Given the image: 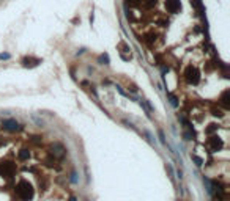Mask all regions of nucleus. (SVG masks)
I'll return each instance as SVG.
<instances>
[{
  "mask_svg": "<svg viewBox=\"0 0 230 201\" xmlns=\"http://www.w3.org/2000/svg\"><path fill=\"white\" fill-rule=\"evenodd\" d=\"M166 7H167V10H169L170 13H175L178 8H180V2H178V0H167V2H166Z\"/></svg>",
  "mask_w": 230,
  "mask_h": 201,
  "instance_id": "obj_5",
  "label": "nucleus"
},
{
  "mask_svg": "<svg viewBox=\"0 0 230 201\" xmlns=\"http://www.w3.org/2000/svg\"><path fill=\"white\" fill-rule=\"evenodd\" d=\"M14 171V165L11 162H5L2 163V167H0V174L2 176H11Z\"/></svg>",
  "mask_w": 230,
  "mask_h": 201,
  "instance_id": "obj_4",
  "label": "nucleus"
},
{
  "mask_svg": "<svg viewBox=\"0 0 230 201\" xmlns=\"http://www.w3.org/2000/svg\"><path fill=\"white\" fill-rule=\"evenodd\" d=\"M10 58V54H0V60H8Z\"/></svg>",
  "mask_w": 230,
  "mask_h": 201,
  "instance_id": "obj_10",
  "label": "nucleus"
},
{
  "mask_svg": "<svg viewBox=\"0 0 230 201\" xmlns=\"http://www.w3.org/2000/svg\"><path fill=\"white\" fill-rule=\"evenodd\" d=\"M192 159L197 162V165H202V163H203V160H202L200 157H197V156H192Z\"/></svg>",
  "mask_w": 230,
  "mask_h": 201,
  "instance_id": "obj_9",
  "label": "nucleus"
},
{
  "mask_svg": "<svg viewBox=\"0 0 230 201\" xmlns=\"http://www.w3.org/2000/svg\"><path fill=\"white\" fill-rule=\"evenodd\" d=\"M29 157H30V153H29L27 149H22L21 153H19V159L21 160H25V159H29Z\"/></svg>",
  "mask_w": 230,
  "mask_h": 201,
  "instance_id": "obj_7",
  "label": "nucleus"
},
{
  "mask_svg": "<svg viewBox=\"0 0 230 201\" xmlns=\"http://www.w3.org/2000/svg\"><path fill=\"white\" fill-rule=\"evenodd\" d=\"M185 77H186V80H188L189 83L197 85V83L200 82V72H199V69H197V68L189 66V68L186 69V72H185Z\"/></svg>",
  "mask_w": 230,
  "mask_h": 201,
  "instance_id": "obj_2",
  "label": "nucleus"
},
{
  "mask_svg": "<svg viewBox=\"0 0 230 201\" xmlns=\"http://www.w3.org/2000/svg\"><path fill=\"white\" fill-rule=\"evenodd\" d=\"M16 193H17V196L22 199V201H29V199H32L33 198V187H32V184L30 182H27V181H21L19 184H17V187H16Z\"/></svg>",
  "mask_w": 230,
  "mask_h": 201,
  "instance_id": "obj_1",
  "label": "nucleus"
},
{
  "mask_svg": "<svg viewBox=\"0 0 230 201\" xmlns=\"http://www.w3.org/2000/svg\"><path fill=\"white\" fill-rule=\"evenodd\" d=\"M167 96L170 97V102H172V105H173V107H176V97H175L172 93H167Z\"/></svg>",
  "mask_w": 230,
  "mask_h": 201,
  "instance_id": "obj_8",
  "label": "nucleus"
},
{
  "mask_svg": "<svg viewBox=\"0 0 230 201\" xmlns=\"http://www.w3.org/2000/svg\"><path fill=\"white\" fill-rule=\"evenodd\" d=\"M210 143H211V146H213V151H218V149H221L222 148V140L219 138V137H213L211 140H210Z\"/></svg>",
  "mask_w": 230,
  "mask_h": 201,
  "instance_id": "obj_6",
  "label": "nucleus"
},
{
  "mask_svg": "<svg viewBox=\"0 0 230 201\" xmlns=\"http://www.w3.org/2000/svg\"><path fill=\"white\" fill-rule=\"evenodd\" d=\"M3 129L5 131H10V132H16L21 129V126L17 124L16 119H5L3 121Z\"/></svg>",
  "mask_w": 230,
  "mask_h": 201,
  "instance_id": "obj_3",
  "label": "nucleus"
}]
</instances>
